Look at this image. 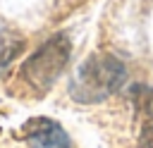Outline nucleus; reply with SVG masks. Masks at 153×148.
Instances as JSON below:
<instances>
[{
	"instance_id": "f257e3e1",
	"label": "nucleus",
	"mask_w": 153,
	"mask_h": 148,
	"mask_svg": "<svg viewBox=\"0 0 153 148\" xmlns=\"http://www.w3.org/2000/svg\"><path fill=\"white\" fill-rule=\"evenodd\" d=\"M124 81H127L124 62L115 55L98 53L81 62V67L76 69L69 84V95L84 105L103 103L110 95H115L124 86Z\"/></svg>"
},
{
	"instance_id": "f03ea898",
	"label": "nucleus",
	"mask_w": 153,
	"mask_h": 148,
	"mask_svg": "<svg viewBox=\"0 0 153 148\" xmlns=\"http://www.w3.org/2000/svg\"><path fill=\"white\" fill-rule=\"evenodd\" d=\"M69 38L65 33H55L48 41H43L22 64L19 69V79L36 93H45L48 88H53V84L62 76V72L67 69L69 62Z\"/></svg>"
},
{
	"instance_id": "7ed1b4c3",
	"label": "nucleus",
	"mask_w": 153,
	"mask_h": 148,
	"mask_svg": "<svg viewBox=\"0 0 153 148\" xmlns=\"http://www.w3.org/2000/svg\"><path fill=\"white\" fill-rule=\"evenodd\" d=\"M22 138L29 148H74L65 127L50 117H33L22 127Z\"/></svg>"
},
{
	"instance_id": "20e7f679",
	"label": "nucleus",
	"mask_w": 153,
	"mask_h": 148,
	"mask_svg": "<svg viewBox=\"0 0 153 148\" xmlns=\"http://www.w3.org/2000/svg\"><path fill=\"white\" fill-rule=\"evenodd\" d=\"M141 146L143 148H153V119L146 122V127L141 131Z\"/></svg>"
},
{
	"instance_id": "39448f33",
	"label": "nucleus",
	"mask_w": 153,
	"mask_h": 148,
	"mask_svg": "<svg viewBox=\"0 0 153 148\" xmlns=\"http://www.w3.org/2000/svg\"><path fill=\"white\" fill-rule=\"evenodd\" d=\"M148 110H151V115H153V98H151V103H148Z\"/></svg>"
}]
</instances>
